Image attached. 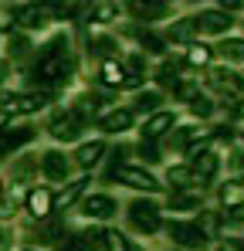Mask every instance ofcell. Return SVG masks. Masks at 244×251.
Returning a JSON list of instances; mask_svg holds the SVG:
<instances>
[{
	"instance_id": "1",
	"label": "cell",
	"mask_w": 244,
	"mask_h": 251,
	"mask_svg": "<svg viewBox=\"0 0 244 251\" xmlns=\"http://www.w3.org/2000/svg\"><path fill=\"white\" fill-rule=\"evenodd\" d=\"M75 75V58L68 51V38H51L38 51V61L31 68V78L44 88H58V85L72 82Z\"/></svg>"
},
{
	"instance_id": "2",
	"label": "cell",
	"mask_w": 244,
	"mask_h": 251,
	"mask_svg": "<svg viewBox=\"0 0 244 251\" xmlns=\"http://www.w3.org/2000/svg\"><path fill=\"white\" fill-rule=\"evenodd\" d=\"M166 234H170L173 245H180V248H203V245H207L200 224H190V221H170V224H166Z\"/></svg>"
},
{
	"instance_id": "3",
	"label": "cell",
	"mask_w": 244,
	"mask_h": 251,
	"mask_svg": "<svg viewBox=\"0 0 244 251\" xmlns=\"http://www.w3.org/2000/svg\"><path fill=\"white\" fill-rule=\"evenodd\" d=\"M207 82H210V88L224 92L227 99H234V95L241 99V95H244V75H241V72H231V68H210Z\"/></svg>"
},
{
	"instance_id": "4",
	"label": "cell",
	"mask_w": 244,
	"mask_h": 251,
	"mask_svg": "<svg viewBox=\"0 0 244 251\" xmlns=\"http://www.w3.org/2000/svg\"><path fill=\"white\" fill-rule=\"evenodd\" d=\"M129 221H132L139 231L153 234V231H160V207H156L153 201H132V204H129Z\"/></svg>"
},
{
	"instance_id": "5",
	"label": "cell",
	"mask_w": 244,
	"mask_h": 251,
	"mask_svg": "<svg viewBox=\"0 0 244 251\" xmlns=\"http://www.w3.org/2000/svg\"><path fill=\"white\" fill-rule=\"evenodd\" d=\"M112 176L119 183H125V187H132V190H160L163 187L153 173H146V170H139V167H116Z\"/></svg>"
},
{
	"instance_id": "6",
	"label": "cell",
	"mask_w": 244,
	"mask_h": 251,
	"mask_svg": "<svg viewBox=\"0 0 244 251\" xmlns=\"http://www.w3.org/2000/svg\"><path fill=\"white\" fill-rule=\"evenodd\" d=\"M116 210H119V207H116V201H112L109 194H92V197L81 201V214L92 217V221H109Z\"/></svg>"
},
{
	"instance_id": "7",
	"label": "cell",
	"mask_w": 244,
	"mask_h": 251,
	"mask_svg": "<svg viewBox=\"0 0 244 251\" xmlns=\"http://www.w3.org/2000/svg\"><path fill=\"white\" fill-rule=\"evenodd\" d=\"M0 112H7V116H17V112H38L41 105H44V95H0Z\"/></svg>"
},
{
	"instance_id": "8",
	"label": "cell",
	"mask_w": 244,
	"mask_h": 251,
	"mask_svg": "<svg viewBox=\"0 0 244 251\" xmlns=\"http://www.w3.org/2000/svg\"><path fill=\"white\" fill-rule=\"evenodd\" d=\"M81 129H85V119L75 116V112H68V116H58V119L51 123V136L61 139V143H72V139L81 136Z\"/></svg>"
},
{
	"instance_id": "9",
	"label": "cell",
	"mask_w": 244,
	"mask_h": 251,
	"mask_svg": "<svg viewBox=\"0 0 244 251\" xmlns=\"http://www.w3.org/2000/svg\"><path fill=\"white\" fill-rule=\"evenodd\" d=\"M34 139V129L31 126H17V129H3L0 132V156H7V153H14V150H21V146H27Z\"/></svg>"
},
{
	"instance_id": "10",
	"label": "cell",
	"mask_w": 244,
	"mask_h": 251,
	"mask_svg": "<svg viewBox=\"0 0 244 251\" xmlns=\"http://www.w3.org/2000/svg\"><path fill=\"white\" fill-rule=\"evenodd\" d=\"M41 167H44V176H48V180H68L72 163H68V156H65V153L48 150V153L41 156Z\"/></svg>"
},
{
	"instance_id": "11",
	"label": "cell",
	"mask_w": 244,
	"mask_h": 251,
	"mask_svg": "<svg viewBox=\"0 0 244 251\" xmlns=\"http://www.w3.org/2000/svg\"><path fill=\"white\" fill-rule=\"evenodd\" d=\"M194 21H197V31H207V34H224L234 24L224 10H203L200 17H194Z\"/></svg>"
},
{
	"instance_id": "12",
	"label": "cell",
	"mask_w": 244,
	"mask_h": 251,
	"mask_svg": "<svg viewBox=\"0 0 244 251\" xmlns=\"http://www.w3.org/2000/svg\"><path fill=\"white\" fill-rule=\"evenodd\" d=\"M190 163H194V173H197V176H200V180H207V176H214V173H217V156H214V153H210V150H207V146H197V150H190Z\"/></svg>"
},
{
	"instance_id": "13",
	"label": "cell",
	"mask_w": 244,
	"mask_h": 251,
	"mask_svg": "<svg viewBox=\"0 0 244 251\" xmlns=\"http://www.w3.org/2000/svg\"><path fill=\"white\" fill-rule=\"evenodd\" d=\"M14 21L21 27H44L48 17H44V7H34V3H24V7H14Z\"/></svg>"
},
{
	"instance_id": "14",
	"label": "cell",
	"mask_w": 244,
	"mask_h": 251,
	"mask_svg": "<svg viewBox=\"0 0 244 251\" xmlns=\"http://www.w3.org/2000/svg\"><path fill=\"white\" fill-rule=\"evenodd\" d=\"M166 129H173V112H156L149 123L143 126V139H146V143H153V139H160Z\"/></svg>"
},
{
	"instance_id": "15",
	"label": "cell",
	"mask_w": 244,
	"mask_h": 251,
	"mask_svg": "<svg viewBox=\"0 0 244 251\" xmlns=\"http://www.w3.org/2000/svg\"><path fill=\"white\" fill-rule=\"evenodd\" d=\"M51 204H54V197H51V190H44V187H41V190H31V194H27V210H31V214H34L38 221L51 214Z\"/></svg>"
},
{
	"instance_id": "16",
	"label": "cell",
	"mask_w": 244,
	"mask_h": 251,
	"mask_svg": "<svg viewBox=\"0 0 244 251\" xmlns=\"http://www.w3.org/2000/svg\"><path fill=\"white\" fill-rule=\"evenodd\" d=\"M207 136H210V132L200 129V126H183V129L173 132V146H176V150H190L197 139H207Z\"/></svg>"
},
{
	"instance_id": "17",
	"label": "cell",
	"mask_w": 244,
	"mask_h": 251,
	"mask_svg": "<svg viewBox=\"0 0 244 251\" xmlns=\"http://www.w3.org/2000/svg\"><path fill=\"white\" fill-rule=\"evenodd\" d=\"M166 180H170L173 187H197V183L203 187V180H200V176H197V173H194L190 167H170Z\"/></svg>"
},
{
	"instance_id": "18",
	"label": "cell",
	"mask_w": 244,
	"mask_h": 251,
	"mask_svg": "<svg viewBox=\"0 0 244 251\" xmlns=\"http://www.w3.org/2000/svg\"><path fill=\"white\" fill-rule=\"evenodd\" d=\"M132 126V112L129 109H116V112H109L105 119H102V129L105 132H125Z\"/></svg>"
},
{
	"instance_id": "19",
	"label": "cell",
	"mask_w": 244,
	"mask_h": 251,
	"mask_svg": "<svg viewBox=\"0 0 244 251\" xmlns=\"http://www.w3.org/2000/svg\"><path fill=\"white\" fill-rule=\"evenodd\" d=\"M220 204L227 210H241L244 207V183H227L220 190Z\"/></svg>"
},
{
	"instance_id": "20",
	"label": "cell",
	"mask_w": 244,
	"mask_h": 251,
	"mask_svg": "<svg viewBox=\"0 0 244 251\" xmlns=\"http://www.w3.org/2000/svg\"><path fill=\"white\" fill-rule=\"evenodd\" d=\"M102 153H105V146H102L98 139L85 143V146L78 150V167H85V170H88V167H95V163L102 160Z\"/></svg>"
},
{
	"instance_id": "21",
	"label": "cell",
	"mask_w": 244,
	"mask_h": 251,
	"mask_svg": "<svg viewBox=\"0 0 244 251\" xmlns=\"http://www.w3.org/2000/svg\"><path fill=\"white\" fill-rule=\"evenodd\" d=\"M194 34H197V21L194 17H183V21L170 24V38L173 41H194Z\"/></svg>"
},
{
	"instance_id": "22",
	"label": "cell",
	"mask_w": 244,
	"mask_h": 251,
	"mask_svg": "<svg viewBox=\"0 0 244 251\" xmlns=\"http://www.w3.org/2000/svg\"><path fill=\"white\" fill-rule=\"evenodd\" d=\"M129 38H136V41L143 44V51H149V54H160L163 51V41L153 34V31H143V27H129Z\"/></svg>"
},
{
	"instance_id": "23",
	"label": "cell",
	"mask_w": 244,
	"mask_h": 251,
	"mask_svg": "<svg viewBox=\"0 0 244 251\" xmlns=\"http://www.w3.org/2000/svg\"><path fill=\"white\" fill-rule=\"evenodd\" d=\"M132 14H136V17H143V21L170 17V3H132Z\"/></svg>"
},
{
	"instance_id": "24",
	"label": "cell",
	"mask_w": 244,
	"mask_h": 251,
	"mask_svg": "<svg viewBox=\"0 0 244 251\" xmlns=\"http://www.w3.org/2000/svg\"><path fill=\"white\" fill-rule=\"evenodd\" d=\"M98 78H102L105 85H119V88H122V82H125V72H122L119 61H102V72H98Z\"/></svg>"
},
{
	"instance_id": "25",
	"label": "cell",
	"mask_w": 244,
	"mask_h": 251,
	"mask_svg": "<svg viewBox=\"0 0 244 251\" xmlns=\"http://www.w3.org/2000/svg\"><path fill=\"white\" fill-rule=\"evenodd\" d=\"M156 78H160V85L176 88V85H180V78H183V75H180V65H176V61H163L160 72H156Z\"/></svg>"
},
{
	"instance_id": "26",
	"label": "cell",
	"mask_w": 244,
	"mask_h": 251,
	"mask_svg": "<svg viewBox=\"0 0 244 251\" xmlns=\"http://www.w3.org/2000/svg\"><path fill=\"white\" fill-rule=\"evenodd\" d=\"M85 183H88V180H75L72 187H65V190L58 194V201H54V204H58V207H72L81 194H85Z\"/></svg>"
},
{
	"instance_id": "27",
	"label": "cell",
	"mask_w": 244,
	"mask_h": 251,
	"mask_svg": "<svg viewBox=\"0 0 244 251\" xmlns=\"http://www.w3.org/2000/svg\"><path fill=\"white\" fill-rule=\"evenodd\" d=\"M220 54L231 58V61H244V41L241 38H227V41L220 44Z\"/></svg>"
},
{
	"instance_id": "28",
	"label": "cell",
	"mask_w": 244,
	"mask_h": 251,
	"mask_svg": "<svg viewBox=\"0 0 244 251\" xmlns=\"http://www.w3.org/2000/svg\"><path fill=\"white\" fill-rule=\"evenodd\" d=\"M119 17V7L116 3H98L95 10H92V21L95 24H109V21H116Z\"/></svg>"
},
{
	"instance_id": "29",
	"label": "cell",
	"mask_w": 244,
	"mask_h": 251,
	"mask_svg": "<svg viewBox=\"0 0 244 251\" xmlns=\"http://www.w3.org/2000/svg\"><path fill=\"white\" fill-rule=\"evenodd\" d=\"M160 92H139L136 95V109H143V112H156L160 109Z\"/></svg>"
},
{
	"instance_id": "30",
	"label": "cell",
	"mask_w": 244,
	"mask_h": 251,
	"mask_svg": "<svg viewBox=\"0 0 244 251\" xmlns=\"http://www.w3.org/2000/svg\"><path fill=\"white\" fill-rule=\"evenodd\" d=\"M197 207H200V201L194 194H173L170 197V210H197Z\"/></svg>"
},
{
	"instance_id": "31",
	"label": "cell",
	"mask_w": 244,
	"mask_h": 251,
	"mask_svg": "<svg viewBox=\"0 0 244 251\" xmlns=\"http://www.w3.org/2000/svg\"><path fill=\"white\" fill-rule=\"evenodd\" d=\"M31 176H34V160L24 156V160L14 167V180H17V183H31Z\"/></svg>"
},
{
	"instance_id": "32",
	"label": "cell",
	"mask_w": 244,
	"mask_h": 251,
	"mask_svg": "<svg viewBox=\"0 0 244 251\" xmlns=\"http://www.w3.org/2000/svg\"><path fill=\"white\" fill-rule=\"evenodd\" d=\"M102 248H109V251H125V248H129V241L122 238L119 231H105V234H102Z\"/></svg>"
},
{
	"instance_id": "33",
	"label": "cell",
	"mask_w": 244,
	"mask_h": 251,
	"mask_svg": "<svg viewBox=\"0 0 244 251\" xmlns=\"http://www.w3.org/2000/svg\"><path fill=\"white\" fill-rule=\"evenodd\" d=\"M58 238H61V224H58V221H51V224H44V227L38 231V241H41V245H54Z\"/></svg>"
},
{
	"instance_id": "34",
	"label": "cell",
	"mask_w": 244,
	"mask_h": 251,
	"mask_svg": "<svg viewBox=\"0 0 244 251\" xmlns=\"http://www.w3.org/2000/svg\"><path fill=\"white\" fill-rule=\"evenodd\" d=\"M88 48H92V54H98V58H109V54H112L119 44L112 41V38H95V41L88 44Z\"/></svg>"
},
{
	"instance_id": "35",
	"label": "cell",
	"mask_w": 244,
	"mask_h": 251,
	"mask_svg": "<svg viewBox=\"0 0 244 251\" xmlns=\"http://www.w3.org/2000/svg\"><path fill=\"white\" fill-rule=\"evenodd\" d=\"M207 61H210V48L194 44V48H190V65H207Z\"/></svg>"
},
{
	"instance_id": "36",
	"label": "cell",
	"mask_w": 244,
	"mask_h": 251,
	"mask_svg": "<svg viewBox=\"0 0 244 251\" xmlns=\"http://www.w3.org/2000/svg\"><path fill=\"white\" fill-rule=\"evenodd\" d=\"M190 109H194V116H210V112H214V105H210V102H207V99H200V95H197V99H194V102H190Z\"/></svg>"
},
{
	"instance_id": "37",
	"label": "cell",
	"mask_w": 244,
	"mask_h": 251,
	"mask_svg": "<svg viewBox=\"0 0 244 251\" xmlns=\"http://www.w3.org/2000/svg\"><path fill=\"white\" fill-rule=\"evenodd\" d=\"M51 10H54L58 17H72V14H78V10H81V3H54Z\"/></svg>"
},
{
	"instance_id": "38",
	"label": "cell",
	"mask_w": 244,
	"mask_h": 251,
	"mask_svg": "<svg viewBox=\"0 0 244 251\" xmlns=\"http://www.w3.org/2000/svg\"><path fill=\"white\" fill-rule=\"evenodd\" d=\"M176 92H180V99H187V102L197 99V85H194V82H180V85H176Z\"/></svg>"
},
{
	"instance_id": "39",
	"label": "cell",
	"mask_w": 244,
	"mask_h": 251,
	"mask_svg": "<svg viewBox=\"0 0 244 251\" xmlns=\"http://www.w3.org/2000/svg\"><path fill=\"white\" fill-rule=\"evenodd\" d=\"M27 48H31L27 38H10V54H14V58H17V54H24Z\"/></svg>"
},
{
	"instance_id": "40",
	"label": "cell",
	"mask_w": 244,
	"mask_h": 251,
	"mask_svg": "<svg viewBox=\"0 0 244 251\" xmlns=\"http://www.w3.org/2000/svg\"><path fill=\"white\" fill-rule=\"evenodd\" d=\"M231 105H227V116H244V95L241 99H227Z\"/></svg>"
},
{
	"instance_id": "41",
	"label": "cell",
	"mask_w": 244,
	"mask_h": 251,
	"mask_svg": "<svg viewBox=\"0 0 244 251\" xmlns=\"http://www.w3.org/2000/svg\"><path fill=\"white\" fill-rule=\"evenodd\" d=\"M143 156H146L149 163H156V160H160V156H156V146H153V143H146V139H143Z\"/></svg>"
},
{
	"instance_id": "42",
	"label": "cell",
	"mask_w": 244,
	"mask_h": 251,
	"mask_svg": "<svg viewBox=\"0 0 244 251\" xmlns=\"http://www.w3.org/2000/svg\"><path fill=\"white\" fill-rule=\"evenodd\" d=\"M7 248H10V231L0 227V251H7Z\"/></svg>"
},
{
	"instance_id": "43",
	"label": "cell",
	"mask_w": 244,
	"mask_h": 251,
	"mask_svg": "<svg viewBox=\"0 0 244 251\" xmlns=\"http://www.w3.org/2000/svg\"><path fill=\"white\" fill-rule=\"evenodd\" d=\"M217 251H241V245H238V241H224Z\"/></svg>"
},
{
	"instance_id": "44",
	"label": "cell",
	"mask_w": 244,
	"mask_h": 251,
	"mask_svg": "<svg viewBox=\"0 0 244 251\" xmlns=\"http://www.w3.org/2000/svg\"><path fill=\"white\" fill-rule=\"evenodd\" d=\"M7 75H10V68H7V65L0 61V82H7Z\"/></svg>"
},
{
	"instance_id": "45",
	"label": "cell",
	"mask_w": 244,
	"mask_h": 251,
	"mask_svg": "<svg viewBox=\"0 0 244 251\" xmlns=\"http://www.w3.org/2000/svg\"><path fill=\"white\" fill-rule=\"evenodd\" d=\"M234 167H244V153H234Z\"/></svg>"
},
{
	"instance_id": "46",
	"label": "cell",
	"mask_w": 244,
	"mask_h": 251,
	"mask_svg": "<svg viewBox=\"0 0 244 251\" xmlns=\"http://www.w3.org/2000/svg\"><path fill=\"white\" fill-rule=\"evenodd\" d=\"M7 119H10V116H7V112H0V126H7Z\"/></svg>"
},
{
	"instance_id": "47",
	"label": "cell",
	"mask_w": 244,
	"mask_h": 251,
	"mask_svg": "<svg viewBox=\"0 0 244 251\" xmlns=\"http://www.w3.org/2000/svg\"><path fill=\"white\" fill-rule=\"evenodd\" d=\"M125 251H143V248H136V245H129V248H125Z\"/></svg>"
},
{
	"instance_id": "48",
	"label": "cell",
	"mask_w": 244,
	"mask_h": 251,
	"mask_svg": "<svg viewBox=\"0 0 244 251\" xmlns=\"http://www.w3.org/2000/svg\"><path fill=\"white\" fill-rule=\"evenodd\" d=\"M0 194H3V187H0Z\"/></svg>"
}]
</instances>
